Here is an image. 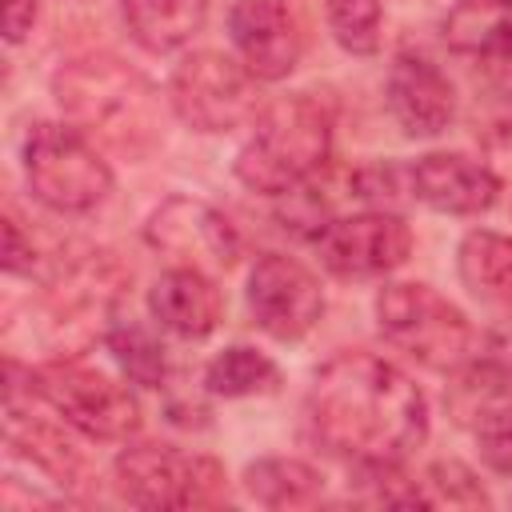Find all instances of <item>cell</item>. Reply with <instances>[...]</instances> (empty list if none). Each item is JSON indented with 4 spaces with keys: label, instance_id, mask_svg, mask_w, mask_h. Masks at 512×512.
Returning <instances> with one entry per match:
<instances>
[{
    "label": "cell",
    "instance_id": "22",
    "mask_svg": "<svg viewBox=\"0 0 512 512\" xmlns=\"http://www.w3.org/2000/svg\"><path fill=\"white\" fill-rule=\"evenodd\" d=\"M104 344H108L112 360L120 364V372L132 384L160 388L168 380V356H164L160 340L144 324H136V320H112L104 328Z\"/></svg>",
    "mask_w": 512,
    "mask_h": 512
},
{
    "label": "cell",
    "instance_id": "6",
    "mask_svg": "<svg viewBox=\"0 0 512 512\" xmlns=\"http://www.w3.org/2000/svg\"><path fill=\"white\" fill-rule=\"evenodd\" d=\"M24 176L52 212H92L112 192V168L72 124H36L24 140Z\"/></svg>",
    "mask_w": 512,
    "mask_h": 512
},
{
    "label": "cell",
    "instance_id": "27",
    "mask_svg": "<svg viewBox=\"0 0 512 512\" xmlns=\"http://www.w3.org/2000/svg\"><path fill=\"white\" fill-rule=\"evenodd\" d=\"M0 264H4L8 276H32L36 272V248H32V240L24 236V228L12 212L4 216V256H0Z\"/></svg>",
    "mask_w": 512,
    "mask_h": 512
},
{
    "label": "cell",
    "instance_id": "15",
    "mask_svg": "<svg viewBox=\"0 0 512 512\" xmlns=\"http://www.w3.org/2000/svg\"><path fill=\"white\" fill-rule=\"evenodd\" d=\"M148 308L160 320V328H168L180 340H204L216 332L220 316H224V296L216 288V280L200 268H168L152 292H148Z\"/></svg>",
    "mask_w": 512,
    "mask_h": 512
},
{
    "label": "cell",
    "instance_id": "10",
    "mask_svg": "<svg viewBox=\"0 0 512 512\" xmlns=\"http://www.w3.org/2000/svg\"><path fill=\"white\" fill-rule=\"evenodd\" d=\"M248 308L272 340H304L324 316L320 280L284 252H264L248 276Z\"/></svg>",
    "mask_w": 512,
    "mask_h": 512
},
{
    "label": "cell",
    "instance_id": "8",
    "mask_svg": "<svg viewBox=\"0 0 512 512\" xmlns=\"http://www.w3.org/2000/svg\"><path fill=\"white\" fill-rule=\"evenodd\" d=\"M168 104L196 132H232L256 116V76L224 52H188L172 68Z\"/></svg>",
    "mask_w": 512,
    "mask_h": 512
},
{
    "label": "cell",
    "instance_id": "3",
    "mask_svg": "<svg viewBox=\"0 0 512 512\" xmlns=\"http://www.w3.org/2000/svg\"><path fill=\"white\" fill-rule=\"evenodd\" d=\"M332 156V108L312 92L272 100L236 156V176L252 192L284 196L308 184Z\"/></svg>",
    "mask_w": 512,
    "mask_h": 512
},
{
    "label": "cell",
    "instance_id": "24",
    "mask_svg": "<svg viewBox=\"0 0 512 512\" xmlns=\"http://www.w3.org/2000/svg\"><path fill=\"white\" fill-rule=\"evenodd\" d=\"M476 444L488 468L512 472V384L492 392L476 412Z\"/></svg>",
    "mask_w": 512,
    "mask_h": 512
},
{
    "label": "cell",
    "instance_id": "16",
    "mask_svg": "<svg viewBox=\"0 0 512 512\" xmlns=\"http://www.w3.org/2000/svg\"><path fill=\"white\" fill-rule=\"evenodd\" d=\"M444 40L460 56L512 60V0H456L444 20Z\"/></svg>",
    "mask_w": 512,
    "mask_h": 512
},
{
    "label": "cell",
    "instance_id": "13",
    "mask_svg": "<svg viewBox=\"0 0 512 512\" xmlns=\"http://www.w3.org/2000/svg\"><path fill=\"white\" fill-rule=\"evenodd\" d=\"M384 100L392 120L412 140L440 136L456 116V92L448 76L420 52H396L384 80Z\"/></svg>",
    "mask_w": 512,
    "mask_h": 512
},
{
    "label": "cell",
    "instance_id": "9",
    "mask_svg": "<svg viewBox=\"0 0 512 512\" xmlns=\"http://www.w3.org/2000/svg\"><path fill=\"white\" fill-rule=\"evenodd\" d=\"M316 252L324 268L340 280H372L392 268H400L412 252V228L388 212L368 208L356 216H336L316 236Z\"/></svg>",
    "mask_w": 512,
    "mask_h": 512
},
{
    "label": "cell",
    "instance_id": "18",
    "mask_svg": "<svg viewBox=\"0 0 512 512\" xmlns=\"http://www.w3.org/2000/svg\"><path fill=\"white\" fill-rule=\"evenodd\" d=\"M456 268L464 288L484 304H512V236L476 228L460 240Z\"/></svg>",
    "mask_w": 512,
    "mask_h": 512
},
{
    "label": "cell",
    "instance_id": "5",
    "mask_svg": "<svg viewBox=\"0 0 512 512\" xmlns=\"http://www.w3.org/2000/svg\"><path fill=\"white\" fill-rule=\"evenodd\" d=\"M376 324L392 348L424 368L448 372L472 356L468 316L428 284H384L376 296Z\"/></svg>",
    "mask_w": 512,
    "mask_h": 512
},
{
    "label": "cell",
    "instance_id": "29",
    "mask_svg": "<svg viewBox=\"0 0 512 512\" xmlns=\"http://www.w3.org/2000/svg\"><path fill=\"white\" fill-rule=\"evenodd\" d=\"M488 148L496 160H504V168L512 172V124H500L492 136H488Z\"/></svg>",
    "mask_w": 512,
    "mask_h": 512
},
{
    "label": "cell",
    "instance_id": "14",
    "mask_svg": "<svg viewBox=\"0 0 512 512\" xmlns=\"http://www.w3.org/2000/svg\"><path fill=\"white\" fill-rule=\"evenodd\" d=\"M408 188L420 204L444 216H480L500 196V176L492 164L460 152H428L408 164Z\"/></svg>",
    "mask_w": 512,
    "mask_h": 512
},
{
    "label": "cell",
    "instance_id": "26",
    "mask_svg": "<svg viewBox=\"0 0 512 512\" xmlns=\"http://www.w3.org/2000/svg\"><path fill=\"white\" fill-rule=\"evenodd\" d=\"M352 192L376 208H388L396 204L400 192H412L408 188V168H392V164H368L360 172H352ZM392 212V208H388Z\"/></svg>",
    "mask_w": 512,
    "mask_h": 512
},
{
    "label": "cell",
    "instance_id": "21",
    "mask_svg": "<svg viewBox=\"0 0 512 512\" xmlns=\"http://www.w3.org/2000/svg\"><path fill=\"white\" fill-rule=\"evenodd\" d=\"M8 444L28 456L32 464H40L48 476H56L60 484H76V476L84 472V456L48 424L24 420L20 408H8Z\"/></svg>",
    "mask_w": 512,
    "mask_h": 512
},
{
    "label": "cell",
    "instance_id": "28",
    "mask_svg": "<svg viewBox=\"0 0 512 512\" xmlns=\"http://www.w3.org/2000/svg\"><path fill=\"white\" fill-rule=\"evenodd\" d=\"M36 24V0H4V40L20 44Z\"/></svg>",
    "mask_w": 512,
    "mask_h": 512
},
{
    "label": "cell",
    "instance_id": "2",
    "mask_svg": "<svg viewBox=\"0 0 512 512\" xmlns=\"http://www.w3.org/2000/svg\"><path fill=\"white\" fill-rule=\"evenodd\" d=\"M52 96L72 128L128 160L148 156L164 140L160 92L112 52H84L56 68Z\"/></svg>",
    "mask_w": 512,
    "mask_h": 512
},
{
    "label": "cell",
    "instance_id": "19",
    "mask_svg": "<svg viewBox=\"0 0 512 512\" xmlns=\"http://www.w3.org/2000/svg\"><path fill=\"white\" fill-rule=\"evenodd\" d=\"M244 488L264 508H308L324 496V476L288 456H268L244 468Z\"/></svg>",
    "mask_w": 512,
    "mask_h": 512
},
{
    "label": "cell",
    "instance_id": "12",
    "mask_svg": "<svg viewBox=\"0 0 512 512\" xmlns=\"http://www.w3.org/2000/svg\"><path fill=\"white\" fill-rule=\"evenodd\" d=\"M228 36L256 80H284L304 52V32L284 0H236Z\"/></svg>",
    "mask_w": 512,
    "mask_h": 512
},
{
    "label": "cell",
    "instance_id": "4",
    "mask_svg": "<svg viewBox=\"0 0 512 512\" xmlns=\"http://www.w3.org/2000/svg\"><path fill=\"white\" fill-rule=\"evenodd\" d=\"M116 492L136 508H220L228 500L224 464L172 444H132L112 464Z\"/></svg>",
    "mask_w": 512,
    "mask_h": 512
},
{
    "label": "cell",
    "instance_id": "20",
    "mask_svg": "<svg viewBox=\"0 0 512 512\" xmlns=\"http://www.w3.org/2000/svg\"><path fill=\"white\" fill-rule=\"evenodd\" d=\"M204 388L212 396L224 400H240V396H268L280 388V368L256 352V348H224L220 356L208 360L204 368Z\"/></svg>",
    "mask_w": 512,
    "mask_h": 512
},
{
    "label": "cell",
    "instance_id": "17",
    "mask_svg": "<svg viewBox=\"0 0 512 512\" xmlns=\"http://www.w3.org/2000/svg\"><path fill=\"white\" fill-rule=\"evenodd\" d=\"M128 32L148 52L184 48L208 20V0H120Z\"/></svg>",
    "mask_w": 512,
    "mask_h": 512
},
{
    "label": "cell",
    "instance_id": "7",
    "mask_svg": "<svg viewBox=\"0 0 512 512\" xmlns=\"http://www.w3.org/2000/svg\"><path fill=\"white\" fill-rule=\"evenodd\" d=\"M28 392L92 440H128L140 428V400L112 376L72 360H52L28 372Z\"/></svg>",
    "mask_w": 512,
    "mask_h": 512
},
{
    "label": "cell",
    "instance_id": "25",
    "mask_svg": "<svg viewBox=\"0 0 512 512\" xmlns=\"http://www.w3.org/2000/svg\"><path fill=\"white\" fill-rule=\"evenodd\" d=\"M428 508H488V492L480 488L476 472L460 460H436L420 480Z\"/></svg>",
    "mask_w": 512,
    "mask_h": 512
},
{
    "label": "cell",
    "instance_id": "11",
    "mask_svg": "<svg viewBox=\"0 0 512 512\" xmlns=\"http://www.w3.org/2000/svg\"><path fill=\"white\" fill-rule=\"evenodd\" d=\"M148 244L200 272H228L240 260V236L224 212L192 196H168L144 228Z\"/></svg>",
    "mask_w": 512,
    "mask_h": 512
},
{
    "label": "cell",
    "instance_id": "23",
    "mask_svg": "<svg viewBox=\"0 0 512 512\" xmlns=\"http://www.w3.org/2000/svg\"><path fill=\"white\" fill-rule=\"evenodd\" d=\"M324 16L344 52L372 56L380 48V0H324Z\"/></svg>",
    "mask_w": 512,
    "mask_h": 512
},
{
    "label": "cell",
    "instance_id": "1",
    "mask_svg": "<svg viewBox=\"0 0 512 512\" xmlns=\"http://www.w3.org/2000/svg\"><path fill=\"white\" fill-rule=\"evenodd\" d=\"M308 432L332 456L352 464L404 460L428 436L424 392L376 352H340L320 372L304 400Z\"/></svg>",
    "mask_w": 512,
    "mask_h": 512
}]
</instances>
